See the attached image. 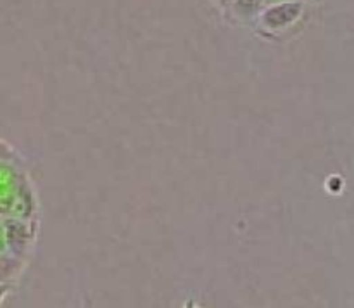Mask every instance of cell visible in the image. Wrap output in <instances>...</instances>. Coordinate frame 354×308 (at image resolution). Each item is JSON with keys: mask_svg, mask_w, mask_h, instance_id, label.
Listing matches in <instances>:
<instances>
[{"mask_svg": "<svg viewBox=\"0 0 354 308\" xmlns=\"http://www.w3.org/2000/svg\"><path fill=\"white\" fill-rule=\"evenodd\" d=\"M0 180H2V197H0L2 217L26 218V220L40 218V201L31 182L30 172L16 147H12L7 141H2Z\"/></svg>", "mask_w": 354, "mask_h": 308, "instance_id": "6da1fadb", "label": "cell"}, {"mask_svg": "<svg viewBox=\"0 0 354 308\" xmlns=\"http://www.w3.org/2000/svg\"><path fill=\"white\" fill-rule=\"evenodd\" d=\"M40 218L2 217V255H0V273H2V301L23 275L30 263L38 241Z\"/></svg>", "mask_w": 354, "mask_h": 308, "instance_id": "7a4b0ae2", "label": "cell"}, {"mask_svg": "<svg viewBox=\"0 0 354 308\" xmlns=\"http://www.w3.org/2000/svg\"><path fill=\"white\" fill-rule=\"evenodd\" d=\"M306 10L304 0H286V2L268 3L259 14L256 28L263 35H279L299 23Z\"/></svg>", "mask_w": 354, "mask_h": 308, "instance_id": "3957f363", "label": "cell"}, {"mask_svg": "<svg viewBox=\"0 0 354 308\" xmlns=\"http://www.w3.org/2000/svg\"><path fill=\"white\" fill-rule=\"evenodd\" d=\"M265 7L266 0H234L225 16L237 24H256Z\"/></svg>", "mask_w": 354, "mask_h": 308, "instance_id": "277c9868", "label": "cell"}, {"mask_svg": "<svg viewBox=\"0 0 354 308\" xmlns=\"http://www.w3.org/2000/svg\"><path fill=\"white\" fill-rule=\"evenodd\" d=\"M213 2L216 3L218 9H220L221 12L225 14V12H227V10H228V7L232 6V2H234V0H213Z\"/></svg>", "mask_w": 354, "mask_h": 308, "instance_id": "5b68a950", "label": "cell"}, {"mask_svg": "<svg viewBox=\"0 0 354 308\" xmlns=\"http://www.w3.org/2000/svg\"><path fill=\"white\" fill-rule=\"evenodd\" d=\"M277 2H286V0H266V6H268V3H277Z\"/></svg>", "mask_w": 354, "mask_h": 308, "instance_id": "8992f818", "label": "cell"}]
</instances>
